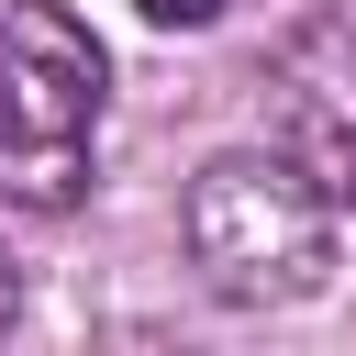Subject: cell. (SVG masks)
Instances as JSON below:
<instances>
[{
	"label": "cell",
	"instance_id": "6da1fadb",
	"mask_svg": "<svg viewBox=\"0 0 356 356\" xmlns=\"http://www.w3.org/2000/svg\"><path fill=\"white\" fill-rule=\"evenodd\" d=\"M334 222H345V211H334L278 145L211 156V167L189 178V200H178V245H189L200 289L234 300V312H289V300H312V289L334 278Z\"/></svg>",
	"mask_w": 356,
	"mask_h": 356
},
{
	"label": "cell",
	"instance_id": "7a4b0ae2",
	"mask_svg": "<svg viewBox=\"0 0 356 356\" xmlns=\"http://www.w3.org/2000/svg\"><path fill=\"white\" fill-rule=\"evenodd\" d=\"M100 33L67 0H0V200L78 211L100 178Z\"/></svg>",
	"mask_w": 356,
	"mask_h": 356
},
{
	"label": "cell",
	"instance_id": "3957f363",
	"mask_svg": "<svg viewBox=\"0 0 356 356\" xmlns=\"http://www.w3.org/2000/svg\"><path fill=\"white\" fill-rule=\"evenodd\" d=\"M267 145L334 211H356V11H312L300 33H278V56H267Z\"/></svg>",
	"mask_w": 356,
	"mask_h": 356
},
{
	"label": "cell",
	"instance_id": "277c9868",
	"mask_svg": "<svg viewBox=\"0 0 356 356\" xmlns=\"http://www.w3.org/2000/svg\"><path fill=\"white\" fill-rule=\"evenodd\" d=\"M134 11H145L156 33H200V22H222L234 0H134Z\"/></svg>",
	"mask_w": 356,
	"mask_h": 356
},
{
	"label": "cell",
	"instance_id": "5b68a950",
	"mask_svg": "<svg viewBox=\"0 0 356 356\" xmlns=\"http://www.w3.org/2000/svg\"><path fill=\"white\" fill-rule=\"evenodd\" d=\"M22 323V267H11V245H0V334Z\"/></svg>",
	"mask_w": 356,
	"mask_h": 356
}]
</instances>
